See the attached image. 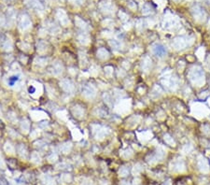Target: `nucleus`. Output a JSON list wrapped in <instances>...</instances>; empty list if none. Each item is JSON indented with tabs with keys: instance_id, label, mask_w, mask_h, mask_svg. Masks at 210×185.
I'll return each instance as SVG.
<instances>
[{
	"instance_id": "nucleus-13",
	"label": "nucleus",
	"mask_w": 210,
	"mask_h": 185,
	"mask_svg": "<svg viewBox=\"0 0 210 185\" xmlns=\"http://www.w3.org/2000/svg\"><path fill=\"white\" fill-rule=\"evenodd\" d=\"M163 185H171V182H170V180H167L166 182L163 183Z\"/></svg>"
},
{
	"instance_id": "nucleus-14",
	"label": "nucleus",
	"mask_w": 210,
	"mask_h": 185,
	"mask_svg": "<svg viewBox=\"0 0 210 185\" xmlns=\"http://www.w3.org/2000/svg\"><path fill=\"white\" fill-rule=\"evenodd\" d=\"M200 1H210V0H200Z\"/></svg>"
},
{
	"instance_id": "nucleus-2",
	"label": "nucleus",
	"mask_w": 210,
	"mask_h": 185,
	"mask_svg": "<svg viewBox=\"0 0 210 185\" xmlns=\"http://www.w3.org/2000/svg\"><path fill=\"white\" fill-rule=\"evenodd\" d=\"M192 42H193L192 38H191L189 37H178L173 40L172 45L176 50L179 51V50H183V49L188 47V46L191 45Z\"/></svg>"
},
{
	"instance_id": "nucleus-10",
	"label": "nucleus",
	"mask_w": 210,
	"mask_h": 185,
	"mask_svg": "<svg viewBox=\"0 0 210 185\" xmlns=\"http://www.w3.org/2000/svg\"><path fill=\"white\" fill-rule=\"evenodd\" d=\"M18 76H13V77H10V78L9 79V84L10 85H13V84L15 83V81H18Z\"/></svg>"
},
{
	"instance_id": "nucleus-4",
	"label": "nucleus",
	"mask_w": 210,
	"mask_h": 185,
	"mask_svg": "<svg viewBox=\"0 0 210 185\" xmlns=\"http://www.w3.org/2000/svg\"><path fill=\"white\" fill-rule=\"evenodd\" d=\"M153 52L154 54L158 56V57H163L165 55H166V49L163 45L160 44V43H157L153 46Z\"/></svg>"
},
{
	"instance_id": "nucleus-15",
	"label": "nucleus",
	"mask_w": 210,
	"mask_h": 185,
	"mask_svg": "<svg viewBox=\"0 0 210 185\" xmlns=\"http://www.w3.org/2000/svg\"><path fill=\"white\" fill-rule=\"evenodd\" d=\"M208 103L210 104V98H208Z\"/></svg>"
},
{
	"instance_id": "nucleus-6",
	"label": "nucleus",
	"mask_w": 210,
	"mask_h": 185,
	"mask_svg": "<svg viewBox=\"0 0 210 185\" xmlns=\"http://www.w3.org/2000/svg\"><path fill=\"white\" fill-rule=\"evenodd\" d=\"M198 165L199 167L202 171H207L208 170V164H207V161L204 158V157H200L199 161H198Z\"/></svg>"
},
{
	"instance_id": "nucleus-8",
	"label": "nucleus",
	"mask_w": 210,
	"mask_h": 185,
	"mask_svg": "<svg viewBox=\"0 0 210 185\" xmlns=\"http://www.w3.org/2000/svg\"><path fill=\"white\" fill-rule=\"evenodd\" d=\"M204 54H205V49L203 47H200L197 51H196V55L200 58V59H203L204 58Z\"/></svg>"
},
{
	"instance_id": "nucleus-3",
	"label": "nucleus",
	"mask_w": 210,
	"mask_h": 185,
	"mask_svg": "<svg viewBox=\"0 0 210 185\" xmlns=\"http://www.w3.org/2000/svg\"><path fill=\"white\" fill-rule=\"evenodd\" d=\"M191 13L193 18L195 19L197 22H205L206 19V13L204 10L203 7H201L200 6H193L191 7Z\"/></svg>"
},
{
	"instance_id": "nucleus-16",
	"label": "nucleus",
	"mask_w": 210,
	"mask_h": 185,
	"mask_svg": "<svg viewBox=\"0 0 210 185\" xmlns=\"http://www.w3.org/2000/svg\"><path fill=\"white\" fill-rule=\"evenodd\" d=\"M176 1H179V0H176Z\"/></svg>"
},
{
	"instance_id": "nucleus-11",
	"label": "nucleus",
	"mask_w": 210,
	"mask_h": 185,
	"mask_svg": "<svg viewBox=\"0 0 210 185\" xmlns=\"http://www.w3.org/2000/svg\"><path fill=\"white\" fill-rule=\"evenodd\" d=\"M191 150H192V147H191V146L190 144L185 145L184 148H183V151H184L185 153H189Z\"/></svg>"
},
{
	"instance_id": "nucleus-7",
	"label": "nucleus",
	"mask_w": 210,
	"mask_h": 185,
	"mask_svg": "<svg viewBox=\"0 0 210 185\" xmlns=\"http://www.w3.org/2000/svg\"><path fill=\"white\" fill-rule=\"evenodd\" d=\"M165 140L166 141V143H168L171 146H175V141L173 139V137H171L169 135H165Z\"/></svg>"
},
{
	"instance_id": "nucleus-1",
	"label": "nucleus",
	"mask_w": 210,
	"mask_h": 185,
	"mask_svg": "<svg viewBox=\"0 0 210 185\" xmlns=\"http://www.w3.org/2000/svg\"><path fill=\"white\" fill-rule=\"evenodd\" d=\"M189 79L193 84H195L196 86L204 85L206 81V78H205V73L203 71V69L198 66H193L189 71Z\"/></svg>"
},
{
	"instance_id": "nucleus-12",
	"label": "nucleus",
	"mask_w": 210,
	"mask_h": 185,
	"mask_svg": "<svg viewBox=\"0 0 210 185\" xmlns=\"http://www.w3.org/2000/svg\"><path fill=\"white\" fill-rule=\"evenodd\" d=\"M28 91H29V92H30V94H31V92H32V94H33V92L36 91V89L33 87V86H31V87H29V89H28Z\"/></svg>"
},
{
	"instance_id": "nucleus-5",
	"label": "nucleus",
	"mask_w": 210,
	"mask_h": 185,
	"mask_svg": "<svg viewBox=\"0 0 210 185\" xmlns=\"http://www.w3.org/2000/svg\"><path fill=\"white\" fill-rule=\"evenodd\" d=\"M177 84H178V81H177V79L176 78V77H171V78L167 79L165 81L166 87L170 90H173V91L177 88Z\"/></svg>"
},
{
	"instance_id": "nucleus-9",
	"label": "nucleus",
	"mask_w": 210,
	"mask_h": 185,
	"mask_svg": "<svg viewBox=\"0 0 210 185\" xmlns=\"http://www.w3.org/2000/svg\"><path fill=\"white\" fill-rule=\"evenodd\" d=\"M143 13L144 14H149V13H151L152 12V9H151V7L150 6V5H147V4H146L145 6H144V7H143Z\"/></svg>"
}]
</instances>
